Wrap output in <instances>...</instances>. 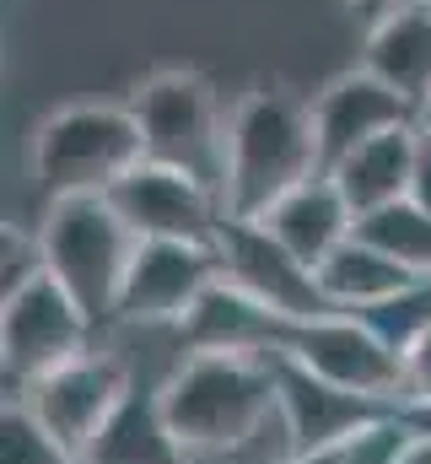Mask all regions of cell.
Instances as JSON below:
<instances>
[{"label":"cell","instance_id":"4","mask_svg":"<svg viewBox=\"0 0 431 464\" xmlns=\"http://www.w3.org/2000/svg\"><path fill=\"white\" fill-rule=\"evenodd\" d=\"M38 248H43V270L98 319H113L124 270L140 248V237L124 227V217L113 211L108 195H76V200H49L43 227H38Z\"/></svg>","mask_w":431,"mask_h":464},{"label":"cell","instance_id":"10","mask_svg":"<svg viewBox=\"0 0 431 464\" xmlns=\"http://www.w3.org/2000/svg\"><path fill=\"white\" fill-rule=\"evenodd\" d=\"M281 356L302 362L308 372H319L323 383H334L345 394H361V400H378V405L399 411L405 362L383 346L356 314H323V319H308V324H292Z\"/></svg>","mask_w":431,"mask_h":464},{"label":"cell","instance_id":"17","mask_svg":"<svg viewBox=\"0 0 431 464\" xmlns=\"http://www.w3.org/2000/svg\"><path fill=\"white\" fill-rule=\"evenodd\" d=\"M361 71L405 92L416 109L431 98V0L388 11L378 27H367L361 44Z\"/></svg>","mask_w":431,"mask_h":464},{"label":"cell","instance_id":"8","mask_svg":"<svg viewBox=\"0 0 431 464\" xmlns=\"http://www.w3.org/2000/svg\"><path fill=\"white\" fill-rule=\"evenodd\" d=\"M113 211L140 243H216L226 222V206L206 179L168 168V162H140L108 189Z\"/></svg>","mask_w":431,"mask_h":464},{"label":"cell","instance_id":"2","mask_svg":"<svg viewBox=\"0 0 431 464\" xmlns=\"http://www.w3.org/2000/svg\"><path fill=\"white\" fill-rule=\"evenodd\" d=\"M323 173L313 103H297L292 92H248L226 119V179L221 206L226 217L259 222L281 195Z\"/></svg>","mask_w":431,"mask_h":464},{"label":"cell","instance_id":"5","mask_svg":"<svg viewBox=\"0 0 431 464\" xmlns=\"http://www.w3.org/2000/svg\"><path fill=\"white\" fill-rule=\"evenodd\" d=\"M129 114L146 135V157L184 168L195 179H206L221 195L226 179V119H221V98L206 76L195 71H162L151 82H140Z\"/></svg>","mask_w":431,"mask_h":464},{"label":"cell","instance_id":"22","mask_svg":"<svg viewBox=\"0 0 431 464\" xmlns=\"http://www.w3.org/2000/svg\"><path fill=\"white\" fill-rule=\"evenodd\" d=\"M0 464H76L22 405H5L0 421Z\"/></svg>","mask_w":431,"mask_h":464},{"label":"cell","instance_id":"7","mask_svg":"<svg viewBox=\"0 0 431 464\" xmlns=\"http://www.w3.org/2000/svg\"><path fill=\"white\" fill-rule=\"evenodd\" d=\"M98 335V319L43 270L27 286H16L11 297H0V362H5V383L22 389L76 356H87Z\"/></svg>","mask_w":431,"mask_h":464},{"label":"cell","instance_id":"11","mask_svg":"<svg viewBox=\"0 0 431 464\" xmlns=\"http://www.w3.org/2000/svg\"><path fill=\"white\" fill-rule=\"evenodd\" d=\"M211 281H221L216 243H140L129 270H124V286H119L108 324H140V330L168 324V330H178V319L200 303V292Z\"/></svg>","mask_w":431,"mask_h":464},{"label":"cell","instance_id":"3","mask_svg":"<svg viewBox=\"0 0 431 464\" xmlns=\"http://www.w3.org/2000/svg\"><path fill=\"white\" fill-rule=\"evenodd\" d=\"M146 162V135L119 103H71L33 135V179L49 200L108 195L129 168Z\"/></svg>","mask_w":431,"mask_h":464},{"label":"cell","instance_id":"1","mask_svg":"<svg viewBox=\"0 0 431 464\" xmlns=\"http://www.w3.org/2000/svg\"><path fill=\"white\" fill-rule=\"evenodd\" d=\"M157 400L189 464H237L286 438L275 356H184L157 383Z\"/></svg>","mask_w":431,"mask_h":464},{"label":"cell","instance_id":"6","mask_svg":"<svg viewBox=\"0 0 431 464\" xmlns=\"http://www.w3.org/2000/svg\"><path fill=\"white\" fill-rule=\"evenodd\" d=\"M129 394H135L129 367L113 351H87V356H76V362H65V367L22 383L11 405H22L71 459L81 464L87 449L103 438V427L119 416V405Z\"/></svg>","mask_w":431,"mask_h":464},{"label":"cell","instance_id":"15","mask_svg":"<svg viewBox=\"0 0 431 464\" xmlns=\"http://www.w3.org/2000/svg\"><path fill=\"white\" fill-rule=\"evenodd\" d=\"M421 157H426V146H421V135H416V130H388V135H378V140L356 146L345 162H334V168H329V179L340 184L345 206H350L356 217H367V211H383V206H394V200H410V195H416Z\"/></svg>","mask_w":431,"mask_h":464},{"label":"cell","instance_id":"12","mask_svg":"<svg viewBox=\"0 0 431 464\" xmlns=\"http://www.w3.org/2000/svg\"><path fill=\"white\" fill-rule=\"evenodd\" d=\"M275 394H281V427H286L292 459L329 454V449L350 443L361 427H372L378 416H388V405L323 383L319 372H308L292 356H275Z\"/></svg>","mask_w":431,"mask_h":464},{"label":"cell","instance_id":"9","mask_svg":"<svg viewBox=\"0 0 431 464\" xmlns=\"http://www.w3.org/2000/svg\"><path fill=\"white\" fill-rule=\"evenodd\" d=\"M216 254H221V276L237 281L248 297H259L270 314H281L286 324H308L334 314V303L323 297V281L313 265H302L264 222H243L226 217L216 232Z\"/></svg>","mask_w":431,"mask_h":464},{"label":"cell","instance_id":"16","mask_svg":"<svg viewBox=\"0 0 431 464\" xmlns=\"http://www.w3.org/2000/svg\"><path fill=\"white\" fill-rule=\"evenodd\" d=\"M259 222L275 232L302 265L319 270L323 259L356 232V211L345 206V195H340V184H334L329 173H313L308 184H297L292 195H281Z\"/></svg>","mask_w":431,"mask_h":464},{"label":"cell","instance_id":"19","mask_svg":"<svg viewBox=\"0 0 431 464\" xmlns=\"http://www.w3.org/2000/svg\"><path fill=\"white\" fill-rule=\"evenodd\" d=\"M319 281H323V297L334 303V314H361V308L394 297L399 286H410L416 276L350 232V237L319 265Z\"/></svg>","mask_w":431,"mask_h":464},{"label":"cell","instance_id":"20","mask_svg":"<svg viewBox=\"0 0 431 464\" xmlns=\"http://www.w3.org/2000/svg\"><path fill=\"white\" fill-rule=\"evenodd\" d=\"M356 237L372 243L378 254H388L394 265H405L410 276H431V217L416 206V195L356 217Z\"/></svg>","mask_w":431,"mask_h":464},{"label":"cell","instance_id":"25","mask_svg":"<svg viewBox=\"0 0 431 464\" xmlns=\"http://www.w3.org/2000/svg\"><path fill=\"white\" fill-rule=\"evenodd\" d=\"M416 206L431 217V151L421 157V173H416Z\"/></svg>","mask_w":431,"mask_h":464},{"label":"cell","instance_id":"18","mask_svg":"<svg viewBox=\"0 0 431 464\" xmlns=\"http://www.w3.org/2000/svg\"><path fill=\"white\" fill-rule=\"evenodd\" d=\"M81 464H189V454L173 443L157 389H135Z\"/></svg>","mask_w":431,"mask_h":464},{"label":"cell","instance_id":"26","mask_svg":"<svg viewBox=\"0 0 431 464\" xmlns=\"http://www.w3.org/2000/svg\"><path fill=\"white\" fill-rule=\"evenodd\" d=\"M416 135H421V146L431 151V98L421 103V119H416Z\"/></svg>","mask_w":431,"mask_h":464},{"label":"cell","instance_id":"21","mask_svg":"<svg viewBox=\"0 0 431 464\" xmlns=\"http://www.w3.org/2000/svg\"><path fill=\"white\" fill-rule=\"evenodd\" d=\"M356 319H361L383 346L405 362V351H416L431 335V276H416L410 286H399L394 297H383V303L361 308Z\"/></svg>","mask_w":431,"mask_h":464},{"label":"cell","instance_id":"23","mask_svg":"<svg viewBox=\"0 0 431 464\" xmlns=\"http://www.w3.org/2000/svg\"><path fill=\"white\" fill-rule=\"evenodd\" d=\"M345 5H350V16H356L361 27H378V22H383L388 11H399L405 0H345Z\"/></svg>","mask_w":431,"mask_h":464},{"label":"cell","instance_id":"14","mask_svg":"<svg viewBox=\"0 0 431 464\" xmlns=\"http://www.w3.org/2000/svg\"><path fill=\"white\" fill-rule=\"evenodd\" d=\"M178 346L184 356H281L292 324L270 314L259 297H248L237 281H211L200 303L178 319Z\"/></svg>","mask_w":431,"mask_h":464},{"label":"cell","instance_id":"13","mask_svg":"<svg viewBox=\"0 0 431 464\" xmlns=\"http://www.w3.org/2000/svg\"><path fill=\"white\" fill-rule=\"evenodd\" d=\"M416 119H421V109L405 92H394L388 82H378L372 71L356 65V71L334 76L313 98V135H319L323 173L334 162H345L356 146H367V140H378L388 130H416Z\"/></svg>","mask_w":431,"mask_h":464},{"label":"cell","instance_id":"24","mask_svg":"<svg viewBox=\"0 0 431 464\" xmlns=\"http://www.w3.org/2000/svg\"><path fill=\"white\" fill-rule=\"evenodd\" d=\"M399 464H431V432H410V443H405V454H399Z\"/></svg>","mask_w":431,"mask_h":464}]
</instances>
